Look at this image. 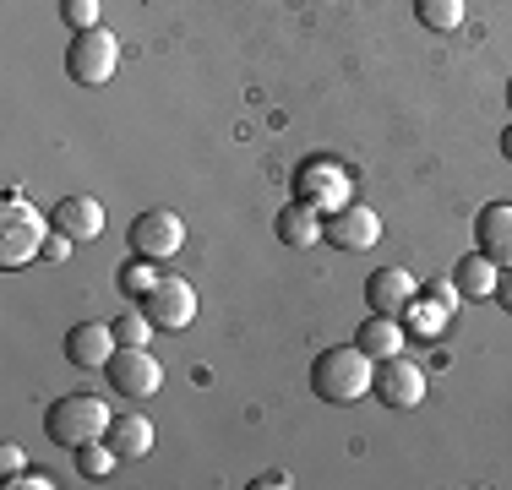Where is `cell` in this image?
I'll use <instances>...</instances> for the list:
<instances>
[{"mask_svg":"<svg viewBox=\"0 0 512 490\" xmlns=\"http://www.w3.org/2000/svg\"><path fill=\"white\" fill-rule=\"evenodd\" d=\"M371 387H376V360L360 349V343H338V349H322L311 360V392L322 403L371 398Z\"/></svg>","mask_w":512,"mask_h":490,"instance_id":"1","label":"cell"},{"mask_svg":"<svg viewBox=\"0 0 512 490\" xmlns=\"http://www.w3.org/2000/svg\"><path fill=\"white\" fill-rule=\"evenodd\" d=\"M50 229H55L50 213H39L28 196L6 191V202H0V267H6V273H17V267L33 262V256H44Z\"/></svg>","mask_w":512,"mask_h":490,"instance_id":"2","label":"cell"},{"mask_svg":"<svg viewBox=\"0 0 512 490\" xmlns=\"http://www.w3.org/2000/svg\"><path fill=\"white\" fill-rule=\"evenodd\" d=\"M109 403L93 398V392H66V398H55L50 409H44V436L55 441V447L77 452L82 441H104L109 436Z\"/></svg>","mask_w":512,"mask_h":490,"instance_id":"3","label":"cell"},{"mask_svg":"<svg viewBox=\"0 0 512 490\" xmlns=\"http://www.w3.org/2000/svg\"><path fill=\"white\" fill-rule=\"evenodd\" d=\"M120 71V39L104 28H88V33H71V49H66V77L77 88H104L109 77Z\"/></svg>","mask_w":512,"mask_h":490,"instance_id":"4","label":"cell"},{"mask_svg":"<svg viewBox=\"0 0 512 490\" xmlns=\"http://www.w3.org/2000/svg\"><path fill=\"white\" fill-rule=\"evenodd\" d=\"M126 245H131V256H148V262H169V256H180V245H186V218L169 213V207H148V213L131 218Z\"/></svg>","mask_w":512,"mask_h":490,"instance_id":"5","label":"cell"},{"mask_svg":"<svg viewBox=\"0 0 512 490\" xmlns=\"http://www.w3.org/2000/svg\"><path fill=\"white\" fill-rule=\"evenodd\" d=\"M295 196L322 213H338V207H349V169L338 158H306L295 169Z\"/></svg>","mask_w":512,"mask_h":490,"instance_id":"6","label":"cell"},{"mask_svg":"<svg viewBox=\"0 0 512 490\" xmlns=\"http://www.w3.org/2000/svg\"><path fill=\"white\" fill-rule=\"evenodd\" d=\"M137 305L153 316V327H164V333H180V327L197 322V289H191L180 273H164Z\"/></svg>","mask_w":512,"mask_h":490,"instance_id":"7","label":"cell"},{"mask_svg":"<svg viewBox=\"0 0 512 490\" xmlns=\"http://www.w3.org/2000/svg\"><path fill=\"white\" fill-rule=\"evenodd\" d=\"M104 376H109V392H120V398H153V392L164 387V365H158L148 349H126V343H120L115 360L104 365Z\"/></svg>","mask_w":512,"mask_h":490,"instance_id":"8","label":"cell"},{"mask_svg":"<svg viewBox=\"0 0 512 490\" xmlns=\"http://www.w3.org/2000/svg\"><path fill=\"white\" fill-rule=\"evenodd\" d=\"M376 398L387 403V409H414V403H425V371L404 354H393V360H376Z\"/></svg>","mask_w":512,"mask_h":490,"instance_id":"9","label":"cell"},{"mask_svg":"<svg viewBox=\"0 0 512 490\" xmlns=\"http://www.w3.org/2000/svg\"><path fill=\"white\" fill-rule=\"evenodd\" d=\"M327 245H338V251H371L376 240H382V218L371 213V207L349 202L338 207V213H327Z\"/></svg>","mask_w":512,"mask_h":490,"instance_id":"10","label":"cell"},{"mask_svg":"<svg viewBox=\"0 0 512 490\" xmlns=\"http://www.w3.org/2000/svg\"><path fill=\"white\" fill-rule=\"evenodd\" d=\"M115 349H120V338L109 322H77L66 333V360L77 365V371H104V365L115 360Z\"/></svg>","mask_w":512,"mask_h":490,"instance_id":"11","label":"cell"},{"mask_svg":"<svg viewBox=\"0 0 512 490\" xmlns=\"http://www.w3.org/2000/svg\"><path fill=\"white\" fill-rule=\"evenodd\" d=\"M474 251L491 256L496 267H512V202H491L474 218Z\"/></svg>","mask_w":512,"mask_h":490,"instance_id":"12","label":"cell"},{"mask_svg":"<svg viewBox=\"0 0 512 490\" xmlns=\"http://www.w3.org/2000/svg\"><path fill=\"white\" fill-rule=\"evenodd\" d=\"M420 294L409 267H376L371 278H365V305L371 311H387V316H404V305Z\"/></svg>","mask_w":512,"mask_h":490,"instance_id":"13","label":"cell"},{"mask_svg":"<svg viewBox=\"0 0 512 490\" xmlns=\"http://www.w3.org/2000/svg\"><path fill=\"white\" fill-rule=\"evenodd\" d=\"M50 224L60 229V235H71L77 245H88V240L104 235V207L93 202V196H60L55 213H50Z\"/></svg>","mask_w":512,"mask_h":490,"instance_id":"14","label":"cell"},{"mask_svg":"<svg viewBox=\"0 0 512 490\" xmlns=\"http://www.w3.org/2000/svg\"><path fill=\"white\" fill-rule=\"evenodd\" d=\"M273 229H278V240H284V245H295V251H306V245H316V240L327 235V213H322V207H311V202H300V196H295V202H289L284 213L273 218Z\"/></svg>","mask_w":512,"mask_h":490,"instance_id":"15","label":"cell"},{"mask_svg":"<svg viewBox=\"0 0 512 490\" xmlns=\"http://www.w3.org/2000/svg\"><path fill=\"white\" fill-rule=\"evenodd\" d=\"M404 322H398V316H387V311H371L360 322V333H355V343L365 354H371V360H393V354H404Z\"/></svg>","mask_w":512,"mask_h":490,"instance_id":"16","label":"cell"},{"mask_svg":"<svg viewBox=\"0 0 512 490\" xmlns=\"http://www.w3.org/2000/svg\"><path fill=\"white\" fill-rule=\"evenodd\" d=\"M496 278H502V267L480 251H469L453 262V284H458L463 300H496Z\"/></svg>","mask_w":512,"mask_h":490,"instance_id":"17","label":"cell"},{"mask_svg":"<svg viewBox=\"0 0 512 490\" xmlns=\"http://www.w3.org/2000/svg\"><path fill=\"white\" fill-rule=\"evenodd\" d=\"M104 441L120 452V463H126V458H148V452H153V420H148V414H120V420H109Z\"/></svg>","mask_w":512,"mask_h":490,"instance_id":"18","label":"cell"},{"mask_svg":"<svg viewBox=\"0 0 512 490\" xmlns=\"http://www.w3.org/2000/svg\"><path fill=\"white\" fill-rule=\"evenodd\" d=\"M414 17L431 33H458L463 17H469V0H414Z\"/></svg>","mask_w":512,"mask_h":490,"instance_id":"19","label":"cell"},{"mask_svg":"<svg viewBox=\"0 0 512 490\" xmlns=\"http://www.w3.org/2000/svg\"><path fill=\"white\" fill-rule=\"evenodd\" d=\"M447 316H453V311H447L442 300H431V294H425V300L414 294V300L404 305V327H409V333H420V338H436L447 327Z\"/></svg>","mask_w":512,"mask_h":490,"instance_id":"20","label":"cell"},{"mask_svg":"<svg viewBox=\"0 0 512 490\" xmlns=\"http://www.w3.org/2000/svg\"><path fill=\"white\" fill-rule=\"evenodd\" d=\"M71 458H77V474H82V480H109V469L120 463V452L109 447V441H82Z\"/></svg>","mask_w":512,"mask_h":490,"instance_id":"21","label":"cell"},{"mask_svg":"<svg viewBox=\"0 0 512 490\" xmlns=\"http://www.w3.org/2000/svg\"><path fill=\"white\" fill-rule=\"evenodd\" d=\"M158 278H164V262H148V256H137V262L120 267V294H131V300H142Z\"/></svg>","mask_w":512,"mask_h":490,"instance_id":"22","label":"cell"},{"mask_svg":"<svg viewBox=\"0 0 512 490\" xmlns=\"http://www.w3.org/2000/svg\"><path fill=\"white\" fill-rule=\"evenodd\" d=\"M115 338L126 343V349H148V338H153V316L142 311H120V322H115Z\"/></svg>","mask_w":512,"mask_h":490,"instance_id":"23","label":"cell"},{"mask_svg":"<svg viewBox=\"0 0 512 490\" xmlns=\"http://www.w3.org/2000/svg\"><path fill=\"white\" fill-rule=\"evenodd\" d=\"M60 22H66L71 33L99 28V0H60Z\"/></svg>","mask_w":512,"mask_h":490,"instance_id":"24","label":"cell"},{"mask_svg":"<svg viewBox=\"0 0 512 490\" xmlns=\"http://www.w3.org/2000/svg\"><path fill=\"white\" fill-rule=\"evenodd\" d=\"M6 485H11V490H50L55 480H50V474H44V469H22V474H11Z\"/></svg>","mask_w":512,"mask_h":490,"instance_id":"25","label":"cell"},{"mask_svg":"<svg viewBox=\"0 0 512 490\" xmlns=\"http://www.w3.org/2000/svg\"><path fill=\"white\" fill-rule=\"evenodd\" d=\"M71 245H77L71 235H60V229H50V240H44V262H66V256H71Z\"/></svg>","mask_w":512,"mask_h":490,"instance_id":"26","label":"cell"},{"mask_svg":"<svg viewBox=\"0 0 512 490\" xmlns=\"http://www.w3.org/2000/svg\"><path fill=\"white\" fill-rule=\"evenodd\" d=\"M425 294H431V300H442L447 311H458V305H463V294H458L453 278H447V284H425Z\"/></svg>","mask_w":512,"mask_h":490,"instance_id":"27","label":"cell"},{"mask_svg":"<svg viewBox=\"0 0 512 490\" xmlns=\"http://www.w3.org/2000/svg\"><path fill=\"white\" fill-rule=\"evenodd\" d=\"M22 469H28V458H22V447H11V441H6V447H0V474L11 480V474H22Z\"/></svg>","mask_w":512,"mask_h":490,"instance_id":"28","label":"cell"},{"mask_svg":"<svg viewBox=\"0 0 512 490\" xmlns=\"http://www.w3.org/2000/svg\"><path fill=\"white\" fill-rule=\"evenodd\" d=\"M496 300H502V311H512V267H502V278H496Z\"/></svg>","mask_w":512,"mask_h":490,"instance_id":"29","label":"cell"},{"mask_svg":"<svg viewBox=\"0 0 512 490\" xmlns=\"http://www.w3.org/2000/svg\"><path fill=\"white\" fill-rule=\"evenodd\" d=\"M502 158H507V164H512V126L502 131Z\"/></svg>","mask_w":512,"mask_h":490,"instance_id":"30","label":"cell"},{"mask_svg":"<svg viewBox=\"0 0 512 490\" xmlns=\"http://www.w3.org/2000/svg\"><path fill=\"white\" fill-rule=\"evenodd\" d=\"M507 104H512V88H507Z\"/></svg>","mask_w":512,"mask_h":490,"instance_id":"31","label":"cell"}]
</instances>
